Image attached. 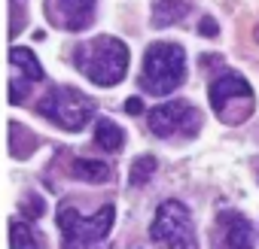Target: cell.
<instances>
[{"label": "cell", "instance_id": "obj_1", "mask_svg": "<svg viewBox=\"0 0 259 249\" xmlns=\"http://www.w3.org/2000/svg\"><path fill=\"white\" fill-rule=\"evenodd\" d=\"M76 70L101 88H110L125 79L128 70V46L116 37H95L73 49Z\"/></svg>", "mask_w": 259, "mask_h": 249}, {"label": "cell", "instance_id": "obj_2", "mask_svg": "<svg viewBox=\"0 0 259 249\" xmlns=\"http://www.w3.org/2000/svg\"><path fill=\"white\" fill-rule=\"evenodd\" d=\"M186 79V55L180 43H153L144 55L141 85L153 97H165Z\"/></svg>", "mask_w": 259, "mask_h": 249}, {"label": "cell", "instance_id": "obj_3", "mask_svg": "<svg viewBox=\"0 0 259 249\" xmlns=\"http://www.w3.org/2000/svg\"><path fill=\"white\" fill-rule=\"evenodd\" d=\"M207 97H210V109L223 125H241L244 118L253 115V106H256L250 82L238 73L217 76L207 88Z\"/></svg>", "mask_w": 259, "mask_h": 249}, {"label": "cell", "instance_id": "obj_4", "mask_svg": "<svg viewBox=\"0 0 259 249\" xmlns=\"http://www.w3.org/2000/svg\"><path fill=\"white\" fill-rule=\"evenodd\" d=\"M40 112L46 118H52L64 131H82L95 115V100L89 94L70 88V85H55L43 94Z\"/></svg>", "mask_w": 259, "mask_h": 249}, {"label": "cell", "instance_id": "obj_5", "mask_svg": "<svg viewBox=\"0 0 259 249\" xmlns=\"http://www.w3.org/2000/svg\"><path fill=\"white\" fill-rule=\"evenodd\" d=\"M113 219H116V207L113 204H104L95 216H79L76 207L61 204L58 228L64 234V246H92V243H98L101 237L110 234Z\"/></svg>", "mask_w": 259, "mask_h": 249}, {"label": "cell", "instance_id": "obj_6", "mask_svg": "<svg viewBox=\"0 0 259 249\" xmlns=\"http://www.w3.org/2000/svg\"><path fill=\"white\" fill-rule=\"evenodd\" d=\"M147 125L156 137H192L201 125V115L192 103L186 100H171V103H159L156 109H150Z\"/></svg>", "mask_w": 259, "mask_h": 249}, {"label": "cell", "instance_id": "obj_7", "mask_svg": "<svg viewBox=\"0 0 259 249\" xmlns=\"http://www.w3.org/2000/svg\"><path fill=\"white\" fill-rule=\"evenodd\" d=\"M186 237H195V231H192V216H189L186 204H180V201H165V204H159L156 219H153V225H150V240H153V243H162V246H171V243L186 240Z\"/></svg>", "mask_w": 259, "mask_h": 249}, {"label": "cell", "instance_id": "obj_8", "mask_svg": "<svg viewBox=\"0 0 259 249\" xmlns=\"http://www.w3.org/2000/svg\"><path fill=\"white\" fill-rule=\"evenodd\" d=\"M43 13L61 31H85L95 22L98 0H46Z\"/></svg>", "mask_w": 259, "mask_h": 249}, {"label": "cell", "instance_id": "obj_9", "mask_svg": "<svg viewBox=\"0 0 259 249\" xmlns=\"http://www.w3.org/2000/svg\"><path fill=\"white\" fill-rule=\"evenodd\" d=\"M213 249H253V225L247 216L226 210L217 216Z\"/></svg>", "mask_w": 259, "mask_h": 249}, {"label": "cell", "instance_id": "obj_10", "mask_svg": "<svg viewBox=\"0 0 259 249\" xmlns=\"http://www.w3.org/2000/svg\"><path fill=\"white\" fill-rule=\"evenodd\" d=\"M192 10V0H153V25L165 28L180 19H186Z\"/></svg>", "mask_w": 259, "mask_h": 249}, {"label": "cell", "instance_id": "obj_11", "mask_svg": "<svg viewBox=\"0 0 259 249\" xmlns=\"http://www.w3.org/2000/svg\"><path fill=\"white\" fill-rule=\"evenodd\" d=\"M70 176H73V179H82V182H92V185L113 179L110 167H107L104 161H98V158H76V161L70 164Z\"/></svg>", "mask_w": 259, "mask_h": 249}, {"label": "cell", "instance_id": "obj_12", "mask_svg": "<svg viewBox=\"0 0 259 249\" xmlns=\"http://www.w3.org/2000/svg\"><path fill=\"white\" fill-rule=\"evenodd\" d=\"M10 64L16 67V70H22L25 76H28V82H40L46 73H43V64L37 61V55L31 52V49H25V46H13L10 49Z\"/></svg>", "mask_w": 259, "mask_h": 249}, {"label": "cell", "instance_id": "obj_13", "mask_svg": "<svg viewBox=\"0 0 259 249\" xmlns=\"http://www.w3.org/2000/svg\"><path fill=\"white\" fill-rule=\"evenodd\" d=\"M95 143L104 152H119L122 143H125V134H122L119 125H113L110 118H98L95 121Z\"/></svg>", "mask_w": 259, "mask_h": 249}, {"label": "cell", "instance_id": "obj_14", "mask_svg": "<svg viewBox=\"0 0 259 249\" xmlns=\"http://www.w3.org/2000/svg\"><path fill=\"white\" fill-rule=\"evenodd\" d=\"M34 149H37L34 131H28L19 121H10V155L13 158H28V155H34Z\"/></svg>", "mask_w": 259, "mask_h": 249}, {"label": "cell", "instance_id": "obj_15", "mask_svg": "<svg viewBox=\"0 0 259 249\" xmlns=\"http://www.w3.org/2000/svg\"><path fill=\"white\" fill-rule=\"evenodd\" d=\"M10 249H43L28 222H10Z\"/></svg>", "mask_w": 259, "mask_h": 249}, {"label": "cell", "instance_id": "obj_16", "mask_svg": "<svg viewBox=\"0 0 259 249\" xmlns=\"http://www.w3.org/2000/svg\"><path fill=\"white\" fill-rule=\"evenodd\" d=\"M153 173H156V158L153 155H141L132 164V176H128V182H132V185H144V182H150Z\"/></svg>", "mask_w": 259, "mask_h": 249}, {"label": "cell", "instance_id": "obj_17", "mask_svg": "<svg viewBox=\"0 0 259 249\" xmlns=\"http://www.w3.org/2000/svg\"><path fill=\"white\" fill-rule=\"evenodd\" d=\"M22 213H25V222H34V219H40V216H43V198H37V195H28V198L22 201Z\"/></svg>", "mask_w": 259, "mask_h": 249}, {"label": "cell", "instance_id": "obj_18", "mask_svg": "<svg viewBox=\"0 0 259 249\" xmlns=\"http://www.w3.org/2000/svg\"><path fill=\"white\" fill-rule=\"evenodd\" d=\"M198 34L207 37V40H213V37H220V28H217V22H213L210 16H204V19L198 22Z\"/></svg>", "mask_w": 259, "mask_h": 249}, {"label": "cell", "instance_id": "obj_19", "mask_svg": "<svg viewBox=\"0 0 259 249\" xmlns=\"http://www.w3.org/2000/svg\"><path fill=\"white\" fill-rule=\"evenodd\" d=\"M25 97H28V85H22L19 79H13L10 82V100L13 103H25Z\"/></svg>", "mask_w": 259, "mask_h": 249}, {"label": "cell", "instance_id": "obj_20", "mask_svg": "<svg viewBox=\"0 0 259 249\" xmlns=\"http://www.w3.org/2000/svg\"><path fill=\"white\" fill-rule=\"evenodd\" d=\"M125 112H128V115H141V112H144V100H141V97H128V100H125Z\"/></svg>", "mask_w": 259, "mask_h": 249}, {"label": "cell", "instance_id": "obj_21", "mask_svg": "<svg viewBox=\"0 0 259 249\" xmlns=\"http://www.w3.org/2000/svg\"><path fill=\"white\" fill-rule=\"evenodd\" d=\"M253 40H256V43H259V25H256V28H253Z\"/></svg>", "mask_w": 259, "mask_h": 249}, {"label": "cell", "instance_id": "obj_22", "mask_svg": "<svg viewBox=\"0 0 259 249\" xmlns=\"http://www.w3.org/2000/svg\"><path fill=\"white\" fill-rule=\"evenodd\" d=\"M64 249H92V246H64Z\"/></svg>", "mask_w": 259, "mask_h": 249}]
</instances>
